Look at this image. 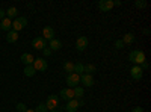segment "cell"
Returning <instances> with one entry per match:
<instances>
[{
    "instance_id": "cell-1",
    "label": "cell",
    "mask_w": 151,
    "mask_h": 112,
    "mask_svg": "<svg viewBox=\"0 0 151 112\" xmlns=\"http://www.w3.org/2000/svg\"><path fill=\"white\" fill-rule=\"evenodd\" d=\"M129 59H130V62H133L134 65H139L141 67L144 62H145V53L142 50H133V52H130Z\"/></svg>"
},
{
    "instance_id": "cell-2",
    "label": "cell",
    "mask_w": 151,
    "mask_h": 112,
    "mask_svg": "<svg viewBox=\"0 0 151 112\" xmlns=\"http://www.w3.org/2000/svg\"><path fill=\"white\" fill-rule=\"evenodd\" d=\"M85 102H83V98H80V100H77V98H73V100L67 102V106H65V111L67 112H76L80 106H83Z\"/></svg>"
},
{
    "instance_id": "cell-3",
    "label": "cell",
    "mask_w": 151,
    "mask_h": 112,
    "mask_svg": "<svg viewBox=\"0 0 151 112\" xmlns=\"http://www.w3.org/2000/svg\"><path fill=\"white\" fill-rule=\"evenodd\" d=\"M45 108L48 109V111H56L58 109V106H59V97L58 95H55V94H52V95H48V98L45 100Z\"/></svg>"
},
{
    "instance_id": "cell-4",
    "label": "cell",
    "mask_w": 151,
    "mask_h": 112,
    "mask_svg": "<svg viewBox=\"0 0 151 112\" xmlns=\"http://www.w3.org/2000/svg\"><path fill=\"white\" fill-rule=\"evenodd\" d=\"M26 26H27V18L26 17H17L14 21H12V30H15V32L24 29Z\"/></svg>"
},
{
    "instance_id": "cell-5",
    "label": "cell",
    "mask_w": 151,
    "mask_h": 112,
    "mask_svg": "<svg viewBox=\"0 0 151 112\" xmlns=\"http://www.w3.org/2000/svg\"><path fill=\"white\" fill-rule=\"evenodd\" d=\"M32 65H33L35 71H45L47 70V61L44 58H35Z\"/></svg>"
},
{
    "instance_id": "cell-6",
    "label": "cell",
    "mask_w": 151,
    "mask_h": 112,
    "mask_svg": "<svg viewBox=\"0 0 151 112\" xmlns=\"http://www.w3.org/2000/svg\"><path fill=\"white\" fill-rule=\"evenodd\" d=\"M80 83V76L79 74H76V73H71L67 76V85H68V88H74V86H77Z\"/></svg>"
},
{
    "instance_id": "cell-7",
    "label": "cell",
    "mask_w": 151,
    "mask_h": 112,
    "mask_svg": "<svg viewBox=\"0 0 151 112\" xmlns=\"http://www.w3.org/2000/svg\"><path fill=\"white\" fill-rule=\"evenodd\" d=\"M130 76H132V79H134V80H141L142 76H144V70H142L139 65H133L132 70H130Z\"/></svg>"
},
{
    "instance_id": "cell-8",
    "label": "cell",
    "mask_w": 151,
    "mask_h": 112,
    "mask_svg": "<svg viewBox=\"0 0 151 112\" xmlns=\"http://www.w3.org/2000/svg\"><path fill=\"white\" fill-rule=\"evenodd\" d=\"M59 98H62V100H67V102L73 100V98H74V90H73V88H64V90L59 92Z\"/></svg>"
},
{
    "instance_id": "cell-9",
    "label": "cell",
    "mask_w": 151,
    "mask_h": 112,
    "mask_svg": "<svg viewBox=\"0 0 151 112\" xmlns=\"http://www.w3.org/2000/svg\"><path fill=\"white\" fill-rule=\"evenodd\" d=\"M113 8V0H100L98 2V9L101 12H109Z\"/></svg>"
},
{
    "instance_id": "cell-10",
    "label": "cell",
    "mask_w": 151,
    "mask_h": 112,
    "mask_svg": "<svg viewBox=\"0 0 151 112\" xmlns=\"http://www.w3.org/2000/svg\"><path fill=\"white\" fill-rule=\"evenodd\" d=\"M80 82H82V85L88 86V88H91V86H94V76H92V74L83 73L82 76H80Z\"/></svg>"
},
{
    "instance_id": "cell-11",
    "label": "cell",
    "mask_w": 151,
    "mask_h": 112,
    "mask_svg": "<svg viewBox=\"0 0 151 112\" xmlns=\"http://www.w3.org/2000/svg\"><path fill=\"white\" fill-rule=\"evenodd\" d=\"M32 46H33V48H36V50H41V52L47 47V46H45V40L42 38V36H36V38L32 41Z\"/></svg>"
},
{
    "instance_id": "cell-12",
    "label": "cell",
    "mask_w": 151,
    "mask_h": 112,
    "mask_svg": "<svg viewBox=\"0 0 151 112\" xmlns=\"http://www.w3.org/2000/svg\"><path fill=\"white\" fill-rule=\"evenodd\" d=\"M42 38L47 41H52L53 38H55V29L52 27V26H45L44 29H42Z\"/></svg>"
},
{
    "instance_id": "cell-13",
    "label": "cell",
    "mask_w": 151,
    "mask_h": 112,
    "mask_svg": "<svg viewBox=\"0 0 151 112\" xmlns=\"http://www.w3.org/2000/svg\"><path fill=\"white\" fill-rule=\"evenodd\" d=\"M88 43H89V41H88L86 36H79L77 41H76V48H77L79 52H83L85 48L88 47Z\"/></svg>"
},
{
    "instance_id": "cell-14",
    "label": "cell",
    "mask_w": 151,
    "mask_h": 112,
    "mask_svg": "<svg viewBox=\"0 0 151 112\" xmlns=\"http://www.w3.org/2000/svg\"><path fill=\"white\" fill-rule=\"evenodd\" d=\"M0 29H2V30H6V32L12 30V21H11L9 18L5 17L2 21H0Z\"/></svg>"
},
{
    "instance_id": "cell-15",
    "label": "cell",
    "mask_w": 151,
    "mask_h": 112,
    "mask_svg": "<svg viewBox=\"0 0 151 112\" xmlns=\"http://www.w3.org/2000/svg\"><path fill=\"white\" fill-rule=\"evenodd\" d=\"M33 61H35V58H33V55H30V53H23V55H21V62H23L24 65H32Z\"/></svg>"
},
{
    "instance_id": "cell-16",
    "label": "cell",
    "mask_w": 151,
    "mask_h": 112,
    "mask_svg": "<svg viewBox=\"0 0 151 112\" xmlns=\"http://www.w3.org/2000/svg\"><path fill=\"white\" fill-rule=\"evenodd\" d=\"M60 47H62V43L59 41V40H56V38H53L52 41H50V44H48V48L52 52H58V50H60Z\"/></svg>"
},
{
    "instance_id": "cell-17",
    "label": "cell",
    "mask_w": 151,
    "mask_h": 112,
    "mask_svg": "<svg viewBox=\"0 0 151 112\" xmlns=\"http://www.w3.org/2000/svg\"><path fill=\"white\" fill-rule=\"evenodd\" d=\"M6 12V18H17V15H18V9L15 8V6H11V8H8V11H5Z\"/></svg>"
},
{
    "instance_id": "cell-18",
    "label": "cell",
    "mask_w": 151,
    "mask_h": 112,
    "mask_svg": "<svg viewBox=\"0 0 151 112\" xmlns=\"http://www.w3.org/2000/svg\"><path fill=\"white\" fill-rule=\"evenodd\" d=\"M17 40H18V32L9 30L8 35H6V41H8V43H17Z\"/></svg>"
},
{
    "instance_id": "cell-19",
    "label": "cell",
    "mask_w": 151,
    "mask_h": 112,
    "mask_svg": "<svg viewBox=\"0 0 151 112\" xmlns=\"http://www.w3.org/2000/svg\"><path fill=\"white\" fill-rule=\"evenodd\" d=\"M74 98H77V100H80V98L83 97V94H85V90L82 88L80 85H77V86H74Z\"/></svg>"
},
{
    "instance_id": "cell-20",
    "label": "cell",
    "mask_w": 151,
    "mask_h": 112,
    "mask_svg": "<svg viewBox=\"0 0 151 112\" xmlns=\"http://www.w3.org/2000/svg\"><path fill=\"white\" fill-rule=\"evenodd\" d=\"M74 73L79 74V76H82V74L85 73V65L82 64V62H76L74 64Z\"/></svg>"
},
{
    "instance_id": "cell-21",
    "label": "cell",
    "mask_w": 151,
    "mask_h": 112,
    "mask_svg": "<svg viewBox=\"0 0 151 112\" xmlns=\"http://www.w3.org/2000/svg\"><path fill=\"white\" fill-rule=\"evenodd\" d=\"M24 76H27V77H33L35 76V68H33V65H26V67H24Z\"/></svg>"
},
{
    "instance_id": "cell-22",
    "label": "cell",
    "mask_w": 151,
    "mask_h": 112,
    "mask_svg": "<svg viewBox=\"0 0 151 112\" xmlns=\"http://www.w3.org/2000/svg\"><path fill=\"white\" fill-rule=\"evenodd\" d=\"M124 44H132V43H134V35L133 33H125L124 36H122V40H121Z\"/></svg>"
},
{
    "instance_id": "cell-23",
    "label": "cell",
    "mask_w": 151,
    "mask_h": 112,
    "mask_svg": "<svg viewBox=\"0 0 151 112\" xmlns=\"http://www.w3.org/2000/svg\"><path fill=\"white\" fill-rule=\"evenodd\" d=\"M64 70H65V73H68V74L74 73V62H71V61H67L65 64H64Z\"/></svg>"
},
{
    "instance_id": "cell-24",
    "label": "cell",
    "mask_w": 151,
    "mask_h": 112,
    "mask_svg": "<svg viewBox=\"0 0 151 112\" xmlns=\"http://www.w3.org/2000/svg\"><path fill=\"white\" fill-rule=\"evenodd\" d=\"M95 70H97V67H95L94 64H88V65H85V73H86V74H92Z\"/></svg>"
},
{
    "instance_id": "cell-25",
    "label": "cell",
    "mask_w": 151,
    "mask_h": 112,
    "mask_svg": "<svg viewBox=\"0 0 151 112\" xmlns=\"http://www.w3.org/2000/svg\"><path fill=\"white\" fill-rule=\"evenodd\" d=\"M134 6L139 8V9H142V8L147 6V2H145V0H136V2H134Z\"/></svg>"
},
{
    "instance_id": "cell-26",
    "label": "cell",
    "mask_w": 151,
    "mask_h": 112,
    "mask_svg": "<svg viewBox=\"0 0 151 112\" xmlns=\"http://www.w3.org/2000/svg\"><path fill=\"white\" fill-rule=\"evenodd\" d=\"M35 112H48V109L45 108V105H44V103H40V105L36 106Z\"/></svg>"
},
{
    "instance_id": "cell-27",
    "label": "cell",
    "mask_w": 151,
    "mask_h": 112,
    "mask_svg": "<svg viewBox=\"0 0 151 112\" xmlns=\"http://www.w3.org/2000/svg\"><path fill=\"white\" fill-rule=\"evenodd\" d=\"M15 109H17V112H26V105H24V103H18L17 106H15Z\"/></svg>"
},
{
    "instance_id": "cell-28",
    "label": "cell",
    "mask_w": 151,
    "mask_h": 112,
    "mask_svg": "<svg viewBox=\"0 0 151 112\" xmlns=\"http://www.w3.org/2000/svg\"><path fill=\"white\" fill-rule=\"evenodd\" d=\"M42 53H44V56H45V58H48V56H50V55H52L53 52H52V50H50V48H48V47H45V48H44V50H42Z\"/></svg>"
},
{
    "instance_id": "cell-29",
    "label": "cell",
    "mask_w": 151,
    "mask_h": 112,
    "mask_svg": "<svg viewBox=\"0 0 151 112\" xmlns=\"http://www.w3.org/2000/svg\"><path fill=\"white\" fill-rule=\"evenodd\" d=\"M124 46H125V44H124L121 40H116V41H115V47H116V48H122Z\"/></svg>"
},
{
    "instance_id": "cell-30",
    "label": "cell",
    "mask_w": 151,
    "mask_h": 112,
    "mask_svg": "<svg viewBox=\"0 0 151 112\" xmlns=\"http://www.w3.org/2000/svg\"><path fill=\"white\" fill-rule=\"evenodd\" d=\"M130 112H144V109H142V108H139V106H136V108H133Z\"/></svg>"
},
{
    "instance_id": "cell-31",
    "label": "cell",
    "mask_w": 151,
    "mask_h": 112,
    "mask_svg": "<svg viewBox=\"0 0 151 112\" xmlns=\"http://www.w3.org/2000/svg\"><path fill=\"white\" fill-rule=\"evenodd\" d=\"M141 68H142V70H148V68H150V64H148V62L145 61V62H144V64L141 65Z\"/></svg>"
},
{
    "instance_id": "cell-32",
    "label": "cell",
    "mask_w": 151,
    "mask_h": 112,
    "mask_svg": "<svg viewBox=\"0 0 151 112\" xmlns=\"http://www.w3.org/2000/svg\"><path fill=\"white\" fill-rule=\"evenodd\" d=\"M5 17H6V12H5L3 9H0V20H3Z\"/></svg>"
},
{
    "instance_id": "cell-33",
    "label": "cell",
    "mask_w": 151,
    "mask_h": 112,
    "mask_svg": "<svg viewBox=\"0 0 151 112\" xmlns=\"http://www.w3.org/2000/svg\"><path fill=\"white\" fill-rule=\"evenodd\" d=\"M26 112H35V109H26Z\"/></svg>"
},
{
    "instance_id": "cell-34",
    "label": "cell",
    "mask_w": 151,
    "mask_h": 112,
    "mask_svg": "<svg viewBox=\"0 0 151 112\" xmlns=\"http://www.w3.org/2000/svg\"><path fill=\"white\" fill-rule=\"evenodd\" d=\"M48 112H59V111H48Z\"/></svg>"
}]
</instances>
